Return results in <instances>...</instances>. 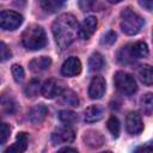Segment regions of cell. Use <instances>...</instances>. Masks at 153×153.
Here are the masks:
<instances>
[{
  "instance_id": "obj_34",
  "label": "cell",
  "mask_w": 153,
  "mask_h": 153,
  "mask_svg": "<svg viewBox=\"0 0 153 153\" xmlns=\"http://www.w3.org/2000/svg\"><path fill=\"white\" fill-rule=\"evenodd\" d=\"M145 151L146 153H153V142H149L145 146Z\"/></svg>"
},
{
  "instance_id": "obj_19",
  "label": "cell",
  "mask_w": 153,
  "mask_h": 153,
  "mask_svg": "<svg viewBox=\"0 0 153 153\" xmlns=\"http://www.w3.org/2000/svg\"><path fill=\"white\" fill-rule=\"evenodd\" d=\"M60 97H61V102L63 104L69 105V106H74V108L79 106L80 100H79L78 94L74 91H72V90H63L62 93L60 94Z\"/></svg>"
},
{
  "instance_id": "obj_3",
  "label": "cell",
  "mask_w": 153,
  "mask_h": 153,
  "mask_svg": "<svg viewBox=\"0 0 153 153\" xmlns=\"http://www.w3.org/2000/svg\"><path fill=\"white\" fill-rule=\"evenodd\" d=\"M145 24L143 18L130 7H127L121 13V27L127 35H136L141 31Z\"/></svg>"
},
{
  "instance_id": "obj_21",
  "label": "cell",
  "mask_w": 153,
  "mask_h": 153,
  "mask_svg": "<svg viewBox=\"0 0 153 153\" xmlns=\"http://www.w3.org/2000/svg\"><path fill=\"white\" fill-rule=\"evenodd\" d=\"M140 105H141V110L145 115L151 116L153 115V93H146L141 100H140Z\"/></svg>"
},
{
  "instance_id": "obj_23",
  "label": "cell",
  "mask_w": 153,
  "mask_h": 153,
  "mask_svg": "<svg viewBox=\"0 0 153 153\" xmlns=\"http://www.w3.org/2000/svg\"><path fill=\"white\" fill-rule=\"evenodd\" d=\"M106 126H108V129H109V131L111 133V135H112L114 137H118L120 131H121V124H120L118 118H117L116 116H111V117L108 120Z\"/></svg>"
},
{
  "instance_id": "obj_8",
  "label": "cell",
  "mask_w": 153,
  "mask_h": 153,
  "mask_svg": "<svg viewBox=\"0 0 153 153\" xmlns=\"http://www.w3.org/2000/svg\"><path fill=\"white\" fill-rule=\"evenodd\" d=\"M62 86L61 82L57 81L56 79H48L44 81V84L42 85L41 88V93L42 96H44L48 99H53L56 96H60L62 93Z\"/></svg>"
},
{
  "instance_id": "obj_24",
  "label": "cell",
  "mask_w": 153,
  "mask_h": 153,
  "mask_svg": "<svg viewBox=\"0 0 153 153\" xmlns=\"http://www.w3.org/2000/svg\"><path fill=\"white\" fill-rule=\"evenodd\" d=\"M41 6L43 7V10H45L47 12L54 13L56 11H59L62 6H63V1H56V0H45L41 2Z\"/></svg>"
},
{
  "instance_id": "obj_13",
  "label": "cell",
  "mask_w": 153,
  "mask_h": 153,
  "mask_svg": "<svg viewBox=\"0 0 153 153\" xmlns=\"http://www.w3.org/2000/svg\"><path fill=\"white\" fill-rule=\"evenodd\" d=\"M27 147V135L26 133H19L17 135L16 142L6 148L5 153H24Z\"/></svg>"
},
{
  "instance_id": "obj_29",
  "label": "cell",
  "mask_w": 153,
  "mask_h": 153,
  "mask_svg": "<svg viewBox=\"0 0 153 153\" xmlns=\"http://www.w3.org/2000/svg\"><path fill=\"white\" fill-rule=\"evenodd\" d=\"M10 133H11V128H10V126L7 124V123H2L1 124V145H4L6 141H7V139L10 137Z\"/></svg>"
},
{
  "instance_id": "obj_1",
  "label": "cell",
  "mask_w": 153,
  "mask_h": 153,
  "mask_svg": "<svg viewBox=\"0 0 153 153\" xmlns=\"http://www.w3.org/2000/svg\"><path fill=\"white\" fill-rule=\"evenodd\" d=\"M53 35L57 47L63 50L68 48L79 36V25L76 18L71 13H63L53 23Z\"/></svg>"
},
{
  "instance_id": "obj_17",
  "label": "cell",
  "mask_w": 153,
  "mask_h": 153,
  "mask_svg": "<svg viewBox=\"0 0 153 153\" xmlns=\"http://www.w3.org/2000/svg\"><path fill=\"white\" fill-rule=\"evenodd\" d=\"M137 76L145 85H153V67L149 65H143L137 71Z\"/></svg>"
},
{
  "instance_id": "obj_6",
  "label": "cell",
  "mask_w": 153,
  "mask_h": 153,
  "mask_svg": "<svg viewBox=\"0 0 153 153\" xmlns=\"http://www.w3.org/2000/svg\"><path fill=\"white\" fill-rule=\"evenodd\" d=\"M75 131L69 126H63L57 128L51 134V142L54 145H62V143H69L74 140Z\"/></svg>"
},
{
  "instance_id": "obj_10",
  "label": "cell",
  "mask_w": 153,
  "mask_h": 153,
  "mask_svg": "<svg viewBox=\"0 0 153 153\" xmlns=\"http://www.w3.org/2000/svg\"><path fill=\"white\" fill-rule=\"evenodd\" d=\"M105 80L103 76L100 75H96L93 76V79L90 82L88 86V96L92 99H99L103 97L104 92H105Z\"/></svg>"
},
{
  "instance_id": "obj_35",
  "label": "cell",
  "mask_w": 153,
  "mask_h": 153,
  "mask_svg": "<svg viewBox=\"0 0 153 153\" xmlns=\"http://www.w3.org/2000/svg\"><path fill=\"white\" fill-rule=\"evenodd\" d=\"M102 153H111V152H109V151H106V152H102Z\"/></svg>"
},
{
  "instance_id": "obj_11",
  "label": "cell",
  "mask_w": 153,
  "mask_h": 153,
  "mask_svg": "<svg viewBox=\"0 0 153 153\" xmlns=\"http://www.w3.org/2000/svg\"><path fill=\"white\" fill-rule=\"evenodd\" d=\"M97 27V18L94 16H88L84 19L81 25L79 26V37L81 39H88L96 31Z\"/></svg>"
},
{
  "instance_id": "obj_27",
  "label": "cell",
  "mask_w": 153,
  "mask_h": 153,
  "mask_svg": "<svg viewBox=\"0 0 153 153\" xmlns=\"http://www.w3.org/2000/svg\"><path fill=\"white\" fill-rule=\"evenodd\" d=\"M12 75H13V78H14V80H16L17 82L23 81L25 74H24V69L22 68V66H19V65H13V66H12Z\"/></svg>"
},
{
  "instance_id": "obj_28",
  "label": "cell",
  "mask_w": 153,
  "mask_h": 153,
  "mask_svg": "<svg viewBox=\"0 0 153 153\" xmlns=\"http://www.w3.org/2000/svg\"><path fill=\"white\" fill-rule=\"evenodd\" d=\"M115 41H116V33L114 31H108L102 38V43L105 45H111L115 43Z\"/></svg>"
},
{
  "instance_id": "obj_12",
  "label": "cell",
  "mask_w": 153,
  "mask_h": 153,
  "mask_svg": "<svg viewBox=\"0 0 153 153\" xmlns=\"http://www.w3.org/2000/svg\"><path fill=\"white\" fill-rule=\"evenodd\" d=\"M47 115H48V108L44 104H38L30 110L29 118L33 124H39L45 120Z\"/></svg>"
},
{
  "instance_id": "obj_33",
  "label": "cell",
  "mask_w": 153,
  "mask_h": 153,
  "mask_svg": "<svg viewBox=\"0 0 153 153\" xmlns=\"http://www.w3.org/2000/svg\"><path fill=\"white\" fill-rule=\"evenodd\" d=\"M57 153H78V151L74 149V148H72V147H65V148L60 149Z\"/></svg>"
},
{
  "instance_id": "obj_5",
  "label": "cell",
  "mask_w": 153,
  "mask_h": 153,
  "mask_svg": "<svg viewBox=\"0 0 153 153\" xmlns=\"http://www.w3.org/2000/svg\"><path fill=\"white\" fill-rule=\"evenodd\" d=\"M23 23V16L16 11L4 10L0 12V26L4 30H16Z\"/></svg>"
},
{
  "instance_id": "obj_16",
  "label": "cell",
  "mask_w": 153,
  "mask_h": 153,
  "mask_svg": "<svg viewBox=\"0 0 153 153\" xmlns=\"http://www.w3.org/2000/svg\"><path fill=\"white\" fill-rule=\"evenodd\" d=\"M51 65V59L48 57V56H41V57H37V59H33L31 62H30V69L32 72H43L45 69H48Z\"/></svg>"
},
{
  "instance_id": "obj_15",
  "label": "cell",
  "mask_w": 153,
  "mask_h": 153,
  "mask_svg": "<svg viewBox=\"0 0 153 153\" xmlns=\"http://www.w3.org/2000/svg\"><path fill=\"white\" fill-rule=\"evenodd\" d=\"M129 51L133 56V59H142L148 55V47L145 42L139 41L133 44H129Z\"/></svg>"
},
{
  "instance_id": "obj_7",
  "label": "cell",
  "mask_w": 153,
  "mask_h": 153,
  "mask_svg": "<svg viewBox=\"0 0 153 153\" xmlns=\"http://www.w3.org/2000/svg\"><path fill=\"white\" fill-rule=\"evenodd\" d=\"M126 128L130 135H139L143 130V123L141 116L137 112H129L126 118Z\"/></svg>"
},
{
  "instance_id": "obj_18",
  "label": "cell",
  "mask_w": 153,
  "mask_h": 153,
  "mask_svg": "<svg viewBox=\"0 0 153 153\" xmlns=\"http://www.w3.org/2000/svg\"><path fill=\"white\" fill-rule=\"evenodd\" d=\"M85 142L86 145H88L90 147L92 148H97V147H100L104 142V137L102 136L100 133L96 131V130H90L86 133L85 135Z\"/></svg>"
},
{
  "instance_id": "obj_31",
  "label": "cell",
  "mask_w": 153,
  "mask_h": 153,
  "mask_svg": "<svg viewBox=\"0 0 153 153\" xmlns=\"http://www.w3.org/2000/svg\"><path fill=\"white\" fill-rule=\"evenodd\" d=\"M139 4H140L142 7H145L146 10H148V11L153 10V1H147V0H143V1H139Z\"/></svg>"
},
{
  "instance_id": "obj_32",
  "label": "cell",
  "mask_w": 153,
  "mask_h": 153,
  "mask_svg": "<svg viewBox=\"0 0 153 153\" xmlns=\"http://www.w3.org/2000/svg\"><path fill=\"white\" fill-rule=\"evenodd\" d=\"M92 5H93V2H90V1H81V2H79V6H80L84 11H90Z\"/></svg>"
},
{
  "instance_id": "obj_9",
  "label": "cell",
  "mask_w": 153,
  "mask_h": 153,
  "mask_svg": "<svg viewBox=\"0 0 153 153\" xmlns=\"http://www.w3.org/2000/svg\"><path fill=\"white\" fill-rule=\"evenodd\" d=\"M80 72H81V62L75 56L68 57L61 67V73L65 76H75L80 74Z\"/></svg>"
},
{
  "instance_id": "obj_26",
  "label": "cell",
  "mask_w": 153,
  "mask_h": 153,
  "mask_svg": "<svg viewBox=\"0 0 153 153\" xmlns=\"http://www.w3.org/2000/svg\"><path fill=\"white\" fill-rule=\"evenodd\" d=\"M39 88H42V86L39 85V80L33 79L25 86V94L27 97H35L38 93Z\"/></svg>"
},
{
  "instance_id": "obj_2",
  "label": "cell",
  "mask_w": 153,
  "mask_h": 153,
  "mask_svg": "<svg viewBox=\"0 0 153 153\" xmlns=\"http://www.w3.org/2000/svg\"><path fill=\"white\" fill-rule=\"evenodd\" d=\"M22 42L29 50H39L47 44V36L42 26L30 25L22 33Z\"/></svg>"
},
{
  "instance_id": "obj_30",
  "label": "cell",
  "mask_w": 153,
  "mask_h": 153,
  "mask_svg": "<svg viewBox=\"0 0 153 153\" xmlns=\"http://www.w3.org/2000/svg\"><path fill=\"white\" fill-rule=\"evenodd\" d=\"M0 51H1V60H2V61H6V60L11 59L12 53H11L10 48H8L4 42L0 43Z\"/></svg>"
},
{
  "instance_id": "obj_14",
  "label": "cell",
  "mask_w": 153,
  "mask_h": 153,
  "mask_svg": "<svg viewBox=\"0 0 153 153\" xmlns=\"http://www.w3.org/2000/svg\"><path fill=\"white\" fill-rule=\"evenodd\" d=\"M104 115V108L100 105H91L84 112V118L88 123L99 121Z\"/></svg>"
},
{
  "instance_id": "obj_4",
  "label": "cell",
  "mask_w": 153,
  "mask_h": 153,
  "mask_svg": "<svg viewBox=\"0 0 153 153\" xmlns=\"http://www.w3.org/2000/svg\"><path fill=\"white\" fill-rule=\"evenodd\" d=\"M114 82H115L116 88L121 93L127 94V96L134 94L137 90V85H136V81H135L134 76L131 74L122 72V71H118V72L115 73Z\"/></svg>"
},
{
  "instance_id": "obj_20",
  "label": "cell",
  "mask_w": 153,
  "mask_h": 153,
  "mask_svg": "<svg viewBox=\"0 0 153 153\" xmlns=\"http://www.w3.org/2000/svg\"><path fill=\"white\" fill-rule=\"evenodd\" d=\"M104 65H105L104 57L99 53H93L88 59V67H90V71L92 72L100 71L104 67Z\"/></svg>"
},
{
  "instance_id": "obj_22",
  "label": "cell",
  "mask_w": 153,
  "mask_h": 153,
  "mask_svg": "<svg viewBox=\"0 0 153 153\" xmlns=\"http://www.w3.org/2000/svg\"><path fill=\"white\" fill-rule=\"evenodd\" d=\"M59 118L66 126H71V124H73V123L76 122L78 115L74 111H71V110H61L59 112Z\"/></svg>"
},
{
  "instance_id": "obj_25",
  "label": "cell",
  "mask_w": 153,
  "mask_h": 153,
  "mask_svg": "<svg viewBox=\"0 0 153 153\" xmlns=\"http://www.w3.org/2000/svg\"><path fill=\"white\" fill-rule=\"evenodd\" d=\"M1 105H2V110L6 114H13L17 109V104L13 100V98H11L10 96H2L1 98Z\"/></svg>"
}]
</instances>
